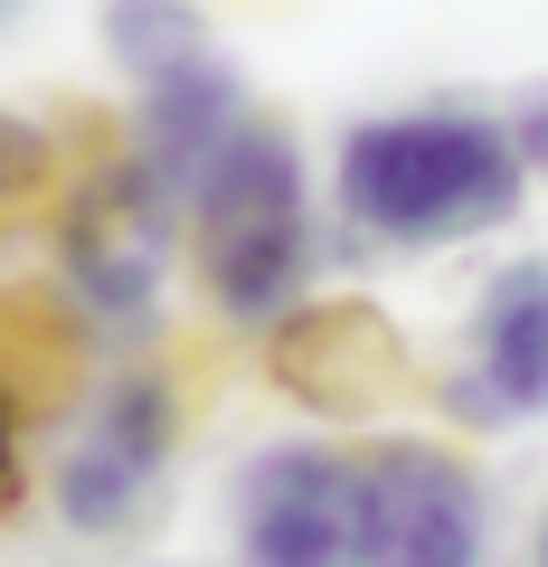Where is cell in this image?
Segmentation results:
<instances>
[{
	"label": "cell",
	"instance_id": "obj_1",
	"mask_svg": "<svg viewBox=\"0 0 548 567\" xmlns=\"http://www.w3.org/2000/svg\"><path fill=\"white\" fill-rule=\"evenodd\" d=\"M520 199H529V171L510 142V114L473 95L350 114L322 162L331 265H369V256L416 265L445 246H483L520 218Z\"/></svg>",
	"mask_w": 548,
	"mask_h": 567
},
{
	"label": "cell",
	"instance_id": "obj_2",
	"mask_svg": "<svg viewBox=\"0 0 548 567\" xmlns=\"http://www.w3.org/2000/svg\"><path fill=\"white\" fill-rule=\"evenodd\" d=\"M180 275L199 284L208 322L237 331V341H265L303 293H322L331 275L322 171L275 104H256L227 133V152L199 171L189 227H180Z\"/></svg>",
	"mask_w": 548,
	"mask_h": 567
},
{
	"label": "cell",
	"instance_id": "obj_3",
	"mask_svg": "<svg viewBox=\"0 0 548 567\" xmlns=\"http://www.w3.org/2000/svg\"><path fill=\"white\" fill-rule=\"evenodd\" d=\"M180 199L152 189V171L123 152V123L66 133V181L48 199V293L66 303L76 341L104 360H143L170 350V284H180Z\"/></svg>",
	"mask_w": 548,
	"mask_h": 567
},
{
	"label": "cell",
	"instance_id": "obj_4",
	"mask_svg": "<svg viewBox=\"0 0 548 567\" xmlns=\"http://www.w3.org/2000/svg\"><path fill=\"white\" fill-rule=\"evenodd\" d=\"M502 483L445 425L350 435V567H492Z\"/></svg>",
	"mask_w": 548,
	"mask_h": 567
},
{
	"label": "cell",
	"instance_id": "obj_5",
	"mask_svg": "<svg viewBox=\"0 0 548 567\" xmlns=\"http://www.w3.org/2000/svg\"><path fill=\"white\" fill-rule=\"evenodd\" d=\"M256 379L322 435H379L406 398H426V360L406 341V322L379 293L322 284L285 322L256 341Z\"/></svg>",
	"mask_w": 548,
	"mask_h": 567
},
{
	"label": "cell",
	"instance_id": "obj_6",
	"mask_svg": "<svg viewBox=\"0 0 548 567\" xmlns=\"http://www.w3.org/2000/svg\"><path fill=\"white\" fill-rule=\"evenodd\" d=\"M426 406L464 445L548 425V246H510L473 275L454 360L426 369Z\"/></svg>",
	"mask_w": 548,
	"mask_h": 567
},
{
	"label": "cell",
	"instance_id": "obj_7",
	"mask_svg": "<svg viewBox=\"0 0 548 567\" xmlns=\"http://www.w3.org/2000/svg\"><path fill=\"white\" fill-rule=\"evenodd\" d=\"M227 558L237 567H350V435L293 425L227 473Z\"/></svg>",
	"mask_w": 548,
	"mask_h": 567
},
{
	"label": "cell",
	"instance_id": "obj_8",
	"mask_svg": "<svg viewBox=\"0 0 548 567\" xmlns=\"http://www.w3.org/2000/svg\"><path fill=\"white\" fill-rule=\"evenodd\" d=\"M256 114V85H246V66L227 58V48H199L189 66H170V76L133 85V104H123V152L152 171V189L162 199H180L189 218V189H199V171L227 152V133Z\"/></svg>",
	"mask_w": 548,
	"mask_h": 567
},
{
	"label": "cell",
	"instance_id": "obj_9",
	"mask_svg": "<svg viewBox=\"0 0 548 567\" xmlns=\"http://www.w3.org/2000/svg\"><path fill=\"white\" fill-rule=\"evenodd\" d=\"M39 502L48 520H58V539L76 548H133L152 520H162L170 502V473L162 464H133V454H114L104 435H85V425H48L39 445Z\"/></svg>",
	"mask_w": 548,
	"mask_h": 567
},
{
	"label": "cell",
	"instance_id": "obj_10",
	"mask_svg": "<svg viewBox=\"0 0 548 567\" xmlns=\"http://www.w3.org/2000/svg\"><path fill=\"white\" fill-rule=\"evenodd\" d=\"M0 379L20 388V406L39 416V435L85 398V379H95V350L76 341V322H66V303L48 293V275L39 284H0Z\"/></svg>",
	"mask_w": 548,
	"mask_h": 567
},
{
	"label": "cell",
	"instance_id": "obj_11",
	"mask_svg": "<svg viewBox=\"0 0 548 567\" xmlns=\"http://www.w3.org/2000/svg\"><path fill=\"white\" fill-rule=\"evenodd\" d=\"M95 39L123 85H152L170 66H189L199 48H218L208 39V0H95Z\"/></svg>",
	"mask_w": 548,
	"mask_h": 567
},
{
	"label": "cell",
	"instance_id": "obj_12",
	"mask_svg": "<svg viewBox=\"0 0 548 567\" xmlns=\"http://www.w3.org/2000/svg\"><path fill=\"white\" fill-rule=\"evenodd\" d=\"M58 181H66V123L20 114V104H0V227L48 218Z\"/></svg>",
	"mask_w": 548,
	"mask_h": 567
},
{
	"label": "cell",
	"instance_id": "obj_13",
	"mask_svg": "<svg viewBox=\"0 0 548 567\" xmlns=\"http://www.w3.org/2000/svg\"><path fill=\"white\" fill-rule=\"evenodd\" d=\"M39 502V416L20 406V388L0 379V529Z\"/></svg>",
	"mask_w": 548,
	"mask_h": 567
},
{
	"label": "cell",
	"instance_id": "obj_14",
	"mask_svg": "<svg viewBox=\"0 0 548 567\" xmlns=\"http://www.w3.org/2000/svg\"><path fill=\"white\" fill-rule=\"evenodd\" d=\"M502 114H510V142H520V171L548 181V85H529V95L502 104Z\"/></svg>",
	"mask_w": 548,
	"mask_h": 567
},
{
	"label": "cell",
	"instance_id": "obj_15",
	"mask_svg": "<svg viewBox=\"0 0 548 567\" xmlns=\"http://www.w3.org/2000/svg\"><path fill=\"white\" fill-rule=\"evenodd\" d=\"M29 10H39V0H0V39H10V29H29Z\"/></svg>",
	"mask_w": 548,
	"mask_h": 567
},
{
	"label": "cell",
	"instance_id": "obj_16",
	"mask_svg": "<svg viewBox=\"0 0 548 567\" xmlns=\"http://www.w3.org/2000/svg\"><path fill=\"white\" fill-rule=\"evenodd\" d=\"M529 567H548V511H539V529H529Z\"/></svg>",
	"mask_w": 548,
	"mask_h": 567
},
{
	"label": "cell",
	"instance_id": "obj_17",
	"mask_svg": "<svg viewBox=\"0 0 548 567\" xmlns=\"http://www.w3.org/2000/svg\"><path fill=\"white\" fill-rule=\"evenodd\" d=\"M143 567H180V558H143Z\"/></svg>",
	"mask_w": 548,
	"mask_h": 567
}]
</instances>
